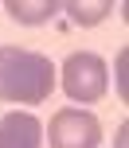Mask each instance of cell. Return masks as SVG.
<instances>
[{"mask_svg": "<svg viewBox=\"0 0 129 148\" xmlns=\"http://www.w3.org/2000/svg\"><path fill=\"white\" fill-rule=\"evenodd\" d=\"M55 62L31 47L0 43V101L8 105H43L55 90Z\"/></svg>", "mask_w": 129, "mask_h": 148, "instance_id": "cell-1", "label": "cell"}, {"mask_svg": "<svg viewBox=\"0 0 129 148\" xmlns=\"http://www.w3.org/2000/svg\"><path fill=\"white\" fill-rule=\"evenodd\" d=\"M63 82V94L78 105H94L106 97L110 90V70H106V59L94 51H70L63 59V66L55 70Z\"/></svg>", "mask_w": 129, "mask_h": 148, "instance_id": "cell-2", "label": "cell"}, {"mask_svg": "<svg viewBox=\"0 0 129 148\" xmlns=\"http://www.w3.org/2000/svg\"><path fill=\"white\" fill-rule=\"evenodd\" d=\"M47 140H51V148H98L102 144V121L90 109L67 105V109L51 113Z\"/></svg>", "mask_w": 129, "mask_h": 148, "instance_id": "cell-3", "label": "cell"}, {"mask_svg": "<svg viewBox=\"0 0 129 148\" xmlns=\"http://www.w3.org/2000/svg\"><path fill=\"white\" fill-rule=\"evenodd\" d=\"M43 144V121L28 109H12L0 117V148H39Z\"/></svg>", "mask_w": 129, "mask_h": 148, "instance_id": "cell-4", "label": "cell"}, {"mask_svg": "<svg viewBox=\"0 0 129 148\" xmlns=\"http://www.w3.org/2000/svg\"><path fill=\"white\" fill-rule=\"evenodd\" d=\"M4 12L16 23H23V27H35V23H47L59 12V0H8Z\"/></svg>", "mask_w": 129, "mask_h": 148, "instance_id": "cell-5", "label": "cell"}, {"mask_svg": "<svg viewBox=\"0 0 129 148\" xmlns=\"http://www.w3.org/2000/svg\"><path fill=\"white\" fill-rule=\"evenodd\" d=\"M59 12H67L70 23H78V27H94V23H102L110 12H114V0H94V4H82V0H63Z\"/></svg>", "mask_w": 129, "mask_h": 148, "instance_id": "cell-6", "label": "cell"}, {"mask_svg": "<svg viewBox=\"0 0 129 148\" xmlns=\"http://www.w3.org/2000/svg\"><path fill=\"white\" fill-rule=\"evenodd\" d=\"M125 62H129V51H117V94H129V82H125Z\"/></svg>", "mask_w": 129, "mask_h": 148, "instance_id": "cell-7", "label": "cell"}, {"mask_svg": "<svg viewBox=\"0 0 129 148\" xmlns=\"http://www.w3.org/2000/svg\"><path fill=\"white\" fill-rule=\"evenodd\" d=\"M125 133H129V125H117V140H114V148H125Z\"/></svg>", "mask_w": 129, "mask_h": 148, "instance_id": "cell-8", "label": "cell"}]
</instances>
